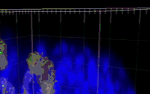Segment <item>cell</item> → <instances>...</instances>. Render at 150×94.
I'll return each instance as SVG.
<instances>
[{"instance_id":"obj_13","label":"cell","mask_w":150,"mask_h":94,"mask_svg":"<svg viewBox=\"0 0 150 94\" xmlns=\"http://www.w3.org/2000/svg\"><path fill=\"white\" fill-rule=\"evenodd\" d=\"M7 82V78H5L4 77L0 78V91L2 92V94H5V86H6Z\"/></svg>"},{"instance_id":"obj_6","label":"cell","mask_w":150,"mask_h":94,"mask_svg":"<svg viewBox=\"0 0 150 94\" xmlns=\"http://www.w3.org/2000/svg\"><path fill=\"white\" fill-rule=\"evenodd\" d=\"M110 59L108 56H104L102 59V71L104 75H107L109 70Z\"/></svg>"},{"instance_id":"obj_2","label":"cell","mask_w":150,"mask_h":94,"mask_svg":"<svg viewBox=\"0 0 150 94\" xmlns=\"http://www.w3.org/2000/svg\"><path fill=\"white\" fill-rule=\"evenodd\" d=\"M8 63L5 45L4 43H0V70H5L8 66Z\"/></svg>"},{"instance_id":"obj_18","label":"cell","mask_w":150,"mask_h":94,"mask_svg":"<svg viewBox=\"0 0 150 94\" xmlns=\"http://www.w3.org/2000/svg\"><path fill=\"white\" fill-rule=\"evenodd\" d=\"M61 53V49H60V45H56L55 48L53 51V56H58L59 55V53Z\"/></svg>"},{"instance_id":"obj_1","label":"cell","mask_w":150,"mask_h":94,"mask_svg":"<svg viewBox=\"0 0 150 94\" xmlns=\"http://www.w3.org/2000/svg\"><path fill=\"white\" fill-rule=\"evenodd\" d=\"M87 73H88V81L89 86L92 90H96L98 87V72L97 68V60L95 56L89 57L88 66H87Z\"/></svg>"},{"instance_id":"obj_9","label":"cell","mask_w":150,"mask_h":94,"mask_svg":"<svg viewBox=\"0 0 150 94\" xmlns=\"http://www.w3.org/2000/svg\"><path fill=\"white\" fill-rule=\"evenodd\" d=\"M5 94H18V93H17V90L14 86L12 85L11 83L8 81L6 86H5Z\"/></svg>"},{"instance_id":"obj_23","label":"cell","mask_w":150,"mask_h":94,"mask_svg":"<svg viewBox=\"0 0 150 94\" xmlns=\"http://www.w3.org/2000/svg\"><path fill=\"white\" fill-rule=\"evenodd\" d=\"M81 94H90V93L89 92V90H82Z\"/></svg>"},{"instance_id":"obj_16","label":"cell","mask_w":150,"mask_h":94,"mask_svg":"<svg viewBox=\"0 0 150 94\" xmlns=\"http://www.w3.org/2000/svg\"><path fill=\"white\" fill-rule=\"evenodd\" d=\"M83 54L84 56H87V57H91V56H92V51H91V49L89 47H84L83 53Z\"/></svg>"},{"instance_id":"obj_4","label":"cell","mask_w":150,"mask_h":94,"mask_svg":"<svg viewBox=\"0 0 150 94\" xmlns=\"http://www.w3.org/2000/svg\"><path fill=\"white\" fill-rule=\"evenodd\" d=\"M36 52H37L38 55L40 56L42 58H45L47 56V49L46 46H45V43L43 42H38L36 46Z\"/></svg>"},{"instance_id":"obj_10","label":"cell","mask_w":150,"mask_h":94,"mask_svg":"<svg viewBox=\"0 0 150 94\" xmlns=\"http://www.w3.org/2000/svg\"><path fill=\"white\" fill-rule=\"evenodd\" d=\"M76 78H77V81L79 84H82L83 81L84 80V78H85V73H84V71L83 70L82 68L77 70Z\"/></svg>"},{"instance_id":"obj_7","label":"cell","mask_w":150,"mask_h":94,"mask_svg":"<svg viewBox=\"0 0 150 94\" xmlns=\"http://www.w3.org/2000/svg\"><path fill=\"white\" fill-rule=\"evenodd\" d=\"M67 79H68V84L71 86L74 85L76 81H77V78H76V73L74 72H67Z\"/></svg>"},{"instance_id":"obj_17","label":"cell","mask_w":150,"mask_h":94,"mask_svg":"<svg viewBox=\"0 0 150 94\" xmlns=\"http://www.w3.org/2000/svg\"><path fill=\"white\" fill-rule=\"evenodd\" d=\"M89 83L88 80H84L82 83V90H89Z\"/></svg>"},{"instance_id":"obj_12","label":"cell","mask_w":150,"mask_h":94,"mask_svg":"<svg viewBox=\"0 0 150 94\" xmlns=\"http://www.w3.org/2000/svg\"><path fill=\"white\" fill-rule=\"evenodd\" d=\"M60 49H61V52L63 53L64 55L66 54L68 52V49H69V46L68 44L65 41H62L60 45Z\"/></svg>"},{"instance_id":"obj_24","label":"cell","mask_w":150,"mask_h":94,"mask_svg":"<svg viewBox=\"0 0 150 94\" xmlns=\"http://www.w3.org/2000/svg\"><path fill=\"white\" fill-rule=\"evenodd\" d=\"M62 94H69V93L66 90H63L62 91Z\"/></svg>"},{"instance_id":"obj_19","label":"cell","mask_w":150,"mask_h":94,"mask_svg":"<svg viewBox=\"0 0 150 94\" xmlns=\"http://www.w3.org/2000/svg\"><path fill=\"white\" fill-rule=\"evenodd\" d=\"M119 75H120V77L123 79H125V78L127 77L126 72H125V70L124 68H120V71H119Z\"/></svg>"},{"instance_id":"obj_14","label":"cell","mask_w":150,"mask_h":94,"mask_svg":"<svg viewBox=\"0 0 150 94\" xmlns=\"http://www.w3.org/2000/svg\"><path fill=\"white\" fill-rule=\"evenodd\" d=\"M57 69H58L60 72H62V74H67V72H68V68H67V67L62 63H60L59 64Z\"/></svg>"},{"instance_id":"obj_15","label":"cell","mask_w":150,"mask_h":94,"mask_svg":"<svg viewBox=\"0 0 150 94\" xmlns=\"http://www.w3.org/2000/svg\"><path fill=\"white\" fill-rule=\"evenodd\" d=\"M113 89H114L115 93H118L120 91V89H121V83L119 80H116L115 81L114 84H113Z\"/></svg>"},{"instance_id":"obj_22","label":"cell","mask_w":150,"mask_h":94,"mask_svg":"<svg viewBox=\"0 0 150 94\" xmlns=\"http://www.w3.org/2000/svg\"><path fill=\"white\" fill-rule=\"evenodd\" d=\"M74 94H81V90H80V88H76V89L74 90Z\"/></svg>"},{"instance_id":"obj_20","label":"cell","mask_w":150,"mask_h":94,"mask_svg":"<svg viewBox=\"0 0 150 94\" xmlns=\"http://www.w3.org/2000/svg\"><path fill=\"white\" fill-rule=\"evenodd\" d=\"M97 94H105V89H104V88H101V87H99V88H98Z\"/></svg>"},{"instance_id":"obj_8","label":"cell","mask_w":150,"mask_h":94,"mask_svg":"<svg viewBox=\"0 0 150 94\" xmlns=\"http://www.w3.org/2000/svg\"><path fill=\"white\" fill-rule=\"evenodd\" d=\"M55 80L59 83L61 85L64 84V83H65V76H64V74L60 72L58 69H56V71L55 72Z\"/></svg>"},{"instance_id":"obj_5","label":"cell","mask_w":150,"mask_h":94,"mask_svg":"<svg viewBox=\"0 0 150 94\" xmlns=\"http://www.w3.org/2000/svg\"><path fill=\"white\" fill-rule=\"evenodd\" d=\"M65 66L68 68V69H71L72 68V65H73V62H72V58L70 55H64L63 57L62 58V62Z\"/></svg>"},{"instance_id":"obj_21","label":"cell","mask_w":150,"mask_h":94,"mask_svg":"<svg viewBox=\"0 0 150 94\" xmlns=\"http://www.w3.org/2000/svg\"><path fill=\"white\" fill-rule=\"evenodd\" d=\"M68 51H70L71 54H74L75 53V47L74 45H71L70 48L68 49Z\"/></svg>"},{"instance_id":"obj_3","label":"cell","mask_w":150,"mask_h":94,"mask_svg":"<svg viewBox=\"0 0 150 94\" xmlns=\"http://www.w3.org/2000/svg\"><path fill=\"white\" fill-rule=\"evenodd\" d=\"M85 63V56L83 53H80L75 56L74 58V64L76 67V71L79 70L81 68V67L83 66Z\"/></svg>"},{"instance_id":"obj_11","label":"cell","mask_w":150,"mask_h":94,"mask_svg":"<svg viewBox=\"0 0 150 94\" xmlns=\"http://www.w3.org/2000/svg\"><path fill=\"white\" fill-rule=\"evenodd\" d=\"M52 87H53V92L55 93V94H60L62 90V85L58 83L57 81L54 80V82L52 84Z\"/></svg>"}]
</instances>
